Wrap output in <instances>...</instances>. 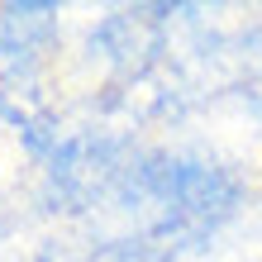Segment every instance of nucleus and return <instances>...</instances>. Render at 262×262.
Returning a JSON list of instances; mask_svg holds the SVG:
<instances>
[{
	"instance_id": "7ed1b4c3",
	"label": "nucleus",
	"mask_w": 262,
	"mask_h": 262,
	"mask_svg": "<svg viewBox=\"0 0 262 262\" xmlns=\"http://www.w3.org/2000/svg\"><path fill=\"white\" fill-rule=\"evenodd\" d=\"M238 100H243V110L262 124V91H257V86H253V91H238Z\"/></svg>"
},
{
	"instance_id": "f257e3e1",
	"label": "nucleus",
	"mask_w": 262,
	"mask_h": 262,
	"mask_svg": "<svg viewBox=\"0 0 262 262\" xmlns=\"http://www.w3.org/2000/svg\"><path fill=\"white\" fill-rule=\"evenodd\" d=\"M62 38V5L53 0H10L0 5V81L29 86L53 62Z\"/></svg>"
},
{
	"instance_id": "f03ea898",
	"label": "nucleus",
	"mask_w": 262,
	"mask_h": 262,
	"mask_svg": "<svg viewBox=\"0 0 262 262\" xmlns=\"http://www.w3.org/2000/svg\"><path fill=\"white\" fill-rule=\"evenodd\" d=\"M14 138H19V148H24V158H29V162H48L53 152L62 148V138H67V134H62V119H57V110H34Z\"/></svg>"
}]
</instances>
